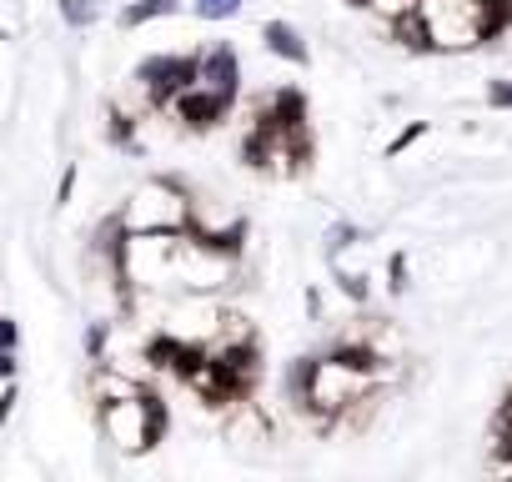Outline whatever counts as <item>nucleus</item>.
<instances>
[{
	"label": "nucleus",
	"instance_id": "obj_1",
	"mask_svg": "<svg viewBox=\"0 0 512 482\" xmlns=\"http://www.w3.org/2000/svg\"><path fill=\"white\" fill-rule=\"evenodd\" d=\"M191 211L196 201L186 196V186L171 176H156L121 206V226L131 236H181L191 226Z\"/></svg>",
	"mask_w": 512,
	"mask_h": 482
},
{
	"label": "nucleus",
	"instance_id": "obj_2",
	"mask_svg": "<svg viewBox=\"0 0 512 482\" xmlns=\"http://www.w3.org/2000/svg\"><path fill=\"white\" fill-rule=\"evenodd\" d=\"M136 86L146 91V106H171L191 86H201V56H146L136 66Z\"/></svg>",
	"mask_w": 512,
	"mask_h": 482
},
{
	"label": "nucleus",
	"instance_id": "obj_3",
	"mask_svg": "<svg viewBox=\"0 0 512 482\" xmlns=\"http://www.w3.org/2000/svg\"><path fill=\"white\" fill-rule=\"evenodd\" d=\"M422 21L432 31V51H467L477 46V11L472 0H422Z\"/></svg>",
	"mask_w": 512,
	"mask_h": 482
},
{
	"label": "nucleus",
	"instance_id": "obj_4",
	"mask_svg": "<svg viewBox=\"0 0 512 482\" xmlns=\"http://www.w3.org/2000/svg\"><path fill=\"white\" fill-rule=\"evenodd\" d=\"M101 422H106V432H111V442H116L121 452H146V447H151V427H146V402H141V392L126 397V402H106V407H101Z\"/></svg>",
	"mask_w": 512,
	"mask_h": 482
},
{
	"label": "nucleus",
	"instance_id": "obj_5",
	"mask_svg": "<svg viewBox=\"0 0 512 482\" xmlns=\"http://www.w3.org/2000/svg\"><path fill=\"white\" fill-rule=\"evenodd\" d=\"M176 106V121L186 126V131H211V126H221L226 116H231V96H221V91H206V86H191L186 96H176L171 101Z\"/></svg>",
	"mask_w": 512,
	"mask_h": 482
},
{
	"label": "nucleus",
	"instance_id": "obj_6",
	"mask_svg": "<svg viewBox=\"0 0 512 482\" xmlns=\"http://www.w3.org/2000/svg\"><path fill=\"white\" fill-rule=\"evenodd\" d=\"M201 86H206V91H221V96L236 101V91H241V61H236L231 46H211V51H201Z\"/></svg>",
	"mask_w": 512,
	"mask_h": 482
},
{
	"label": "nucleus",
	"instance_id": "obj_7",
	"mask_svg": "<svg viewBox=\"0 0 512 482\" xmlns=\"http://www.w3.org/2000/svg\"><path fill=\"white\" fill-rule=\"evenodd\" d=\"M262 111H267V121L277 126V136H287V131H307V96H302L297 86L272 91V96L262 101ZM277 146H282V141H277Z\"/></svg>",
	"mask_w": 512,
	"mask_h": 482
},
{
	"label": "nucleus",
	"instance_id": "obj_8",
	"mask_svg": "<svg viewBox=\"0 0 512 482\" xmlns=\"http://www.w3.org/2000/svg\"><path fill=\"white\" fill-rule=\"evenodd\" d=\"M327 362H337V367H342V372H352V377H367V382H377L387 357H382L372 342H362V337H347V342H337V347L327 352Z\"/></svg>",
	"mask_w": 512,
	"mask_h": 482
},
{
	"label": "nucleus",
	"instance_id": "obj_9",
	"mask_svg": "<svg viewBox=\"0 0 512 482\" xmlns=\"http://www.w3.org/2000/svg\"><path fill=\"white\" fill-rule=\"evenodd\" d=\"M477 11V46H492L512 31V0H472Z\"/></svg>",
	"mask_w": 512,
	"mask_h": 482
},
{
	"label": "nucleus",
	"instance_id": "obj_10",
	"mask_svg": "<svg viewBox=\"0 0 512 482\" xmlns=\"http://www.w3.org/2000/svg\"><path fill=\"white\" fill-rule=\"evenodd\" d=\"M262 41H267L272 56H282V61H292V66H307V61H312L307 41H302L297 26H287V21H267V26H262Z\"/></svg>",
	"mask_w": 512,
	"mask_h": 482
},
{
	"label": "nucleus",
	"instance_id": "obj_11",
	"mask_svg": "<svg viewBox=\"0 0 512 482\" xmlns=\"http://www.w3.org/2000/svg\"><path fill=\"white\" fill-rule=\"evenodd\" d=\"M387 36H392L402 51H412V56H427V51H432V31H427L422 11H407V16L387 21Z\"/></svg>",
	"mask_w": 512,
	"mask_h": 482
},
{
	"label": "nucleus",
	"instance_id": "obj_12",
	"mask_svg": "<svg viewBox=\"0 0 512 482\" xmlns=\"http://www.w3.org/2000/svg\"><path fill=\"white\" fill-rule=\"evenodd\" d=\"M171 11H176V0H136V6L121 11V26H146V21L171 16Z\"/></svg>",
	"mask_w": 512,
	"mask_h": 482
},
{
	"label": "nucleus",
	"instance_id": "obj_13",
	"mask_svg": "<svg viewBox=\"0 0 512 482\" xmlns=\"http://www.w3.org/2000/svg\"><path fill=\"white\" fill-rule=\"evenodd\" d=\"M61 16H66V26L86 31V26L101 16V0H61Z\"/></svg>",
	"mask_w": 512,
	"mask_h": 482
},
{
	"label": "nucleus",
	"instance_id": "obj_14",
	"mask_svg": "<svg viewBox=\"0 0 512 482\" xmlns=\"http://www.w3.org/2000/svg\"><path fill=\"white\" fill-rule=\"evenodd\" d=\"M141 402H146V427H151V447L166 437V427H171V417H166V402L156 397V392H141Z\"/></svg>",
	"mask_w": 512,
	"mask_h": 482
},
{
	"label": "nucleus",
	"instance_id": "obj_15",
	"mask_svg": "<svg viewBox=\"0 0 512 482\" xmlns=\"http://www.w3.org/2000/svg\"><path fill=\"white\" fill-rule=\"evenodd\" d=\"M422 136H427V121H412V126H402V131L387 141V156H402V151H407V146H417Z\"/></svg>",
	"mask_w": 512,
	"mask_h": 482
},
{
	"label": "nucleus",
	"instance_id": "obj_16",
	"mask_svg": "<svg viewBox=\"0 0 512 482\" xmlns=\"http://www.w3.org/2000/svg\"><path fill=\"white\" fill-rule=\"evenodd\" d=\"M236 11H241V0H196V16L201 21H226Z\"/></svg>",
	"mask_w": 512,
	"mask_h": 482
},
{
	"label": "nucleus",
	"instance_id": "obj_17",
	"mask_svg": "<svg viewBox=\"0 0 512 482\" xmlns=\"http://www.w3.org/2000/svg\"><path fill=\"white\" fill-rule=\"evenodd\" d=\"M357 241H362V231H357V226H347V221H342V226H332V231H327V252H332V257H337V252H342V247H357Z\"/></svg>",
	"mask_w": 512,
	"mask_h": 482
},
{
	"label": "nucleus",
	"instance_id": "obj_18",
	"mask_svg": "<svg viewBox=\"0 0 512 482\" xmlns=\"http://www.w3.org/2000/svg\"><path fill=\"white\" fill-rule=\"evenodd\" d=\"M487 106H492V111H512V76L487 81Z\"/></svg>",
	"mask_w": 512,
	"mask_h": 482
},
{
	"label": "nucleus",
	"instance_id": "obj_19",
	"mask_svg": "<svg viewBox=\"0 0 512 482\" xmlns=\"http://www.w3.org/2000/svg\"><path fill=\"white\" fill-rule=\"evenodd\" d=\"M387 277H392V282H387V292H397V297H402V292H407V252H392Z\"/></svg>",
	"mask_w": 512,
	"mask_h": 482
},
{
	"label": "nucleus",
	"instance_id": "obj_20",
	"mask_svg": "<svg viewBox=\"0 0 512 482\" xmlns=\"http://www.w3.org/2000/svg\"><path fill=\"white\" fill-rule=\"evenodd\" d=\"M342 292H347L352 302H367V297H372V287H367V277H357V272H342Z\"/></svg>",
	"mask_w": 512,
	"mask_h": 482
},
{
	"label": "nucleus",
	"instance_id": "obj_21",
	"mask_svg": "<svg viewBox=\"0 0 512 482\" xmlns=\"http://www.w3.org/2000/svg\"><path fill=\"white\" fill-rule=\"evenodd\" d=\"M106 342H111L106 322H91V332H86V352H91V357H101V352H106Z\"/></svg>",
	"mask_w": 512,
	"mask_h": 482
},
{
	"label": "nucleus",
	"instance_id": "obj_22",
	"mask_svg": "<svg viewBox=\"0 0 512 482\" xmlns=\"http://www.w3.org/2000/svg\"><path fill=\"white\" fill-rule=\"evenodd\" d=\"M16 342H21L16 322H11V317H0V352H16Z\"/></svg>",
	"mask_w": 512,
	"mask_h": 482
},
{
	"label": "nucleus",
	"instance_id": "obj_23",
	"mask_svg": "<svg viewBox=\"0 0 512 482\" xmlns=\"http://www.w3.org/2000/svg\"><path fill=\"white\" fill-rule=\"evenodd\" d=\"M16 402H21V387H16V382H6V392H0V422H6V417L16 412Z\"/></svg>",
	"mask_w": 512,
	"mask_h": 482
},
{
	"label": "nucleus",
	"instance_id": "obj_24",
	"mask_svg": "<svg viewBox=\"0 0 512 482\" xmlns=\"http://www.w3.org/2000/svg\"><path fill=\"white\" fill-rule=\"evenodd\" d=\"M111 141L116 146H131V116H111Z\"/></svg>",
	"mask_w": 512,
	"mask_h": 482
},
{
	"label": "nucleus",
	"instance_id": "obj_25",
	"mask_svg": "<svg viewBox=\"0 0 512 482\" xmlns=\"http://www.w3.org/2000/svg\"><path fill=\"white\" fill-rule=\"evenodd\" d=\"M71 191H76V166H66V176H61V191H56V201H71Z\"/></svg>",
	"mask_w": 512,
	"mask_h": 482
},
{
	"label": "nucleus",
	"instance_id": "obj_26",
	"mask_svg": "<svg viewBox=\"0 0 512 482\" xmlns=\"http://www.w3.org/2000/svg\"><path fill=\"white\" fill-rule=\"evenodd\" d=\"M0 377H6V382L16 377V352H0Z\"/></svg>",
	"mask_w": 512,
	"mask_h": 482
},
{
	"label": "nucleus",
	"instance_id": "obj_27",
	"mask_svg": "<svg viewBox=\"0 0 512 482\" xmlns=\"http://www.w3.org/2000/svg\"><path fill=\"white\" fill-rule=\"evenodd\" d=\"M347 6H357V11H372V0H347Z\"/></svg>",
	"mask_w": 512,
	"mask_h": 482
},
{
	"label": "nucleus",
	"instance_id": "obj_28",
	"mask_svg": "<svg viewBox=\"0 0 512 482\" xmlns=\"http://www.w3.org/2000/svg\"><path fill=\"white\" fill-rule=\"evenodd\" d=\"M497 482H512V477H497Z\"/></svg>",
	"mask_w": 512,
	"mask_h": 482
}]
</instances>
